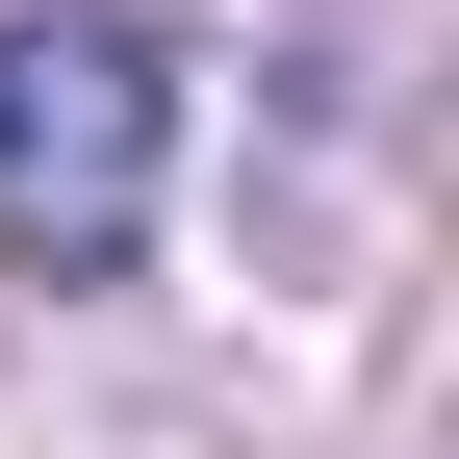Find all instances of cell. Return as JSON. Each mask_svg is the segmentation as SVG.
Returning <instances> with one entry per match:
<instances>
[{"label":"cell","instance_id":"1","mask_svg":"<svg viewBox=\"0 0 459 459\" xmlns=\"http://www.w3.org/2000/svg\"><path fill=\"white\" fill-rule=\"evenodd\" d=\"M153 153H179V77L128 26H0V255L26 281H102L153 230Z\"/></svg>","mask_w":459,"mask_h":459}]
</instances>
